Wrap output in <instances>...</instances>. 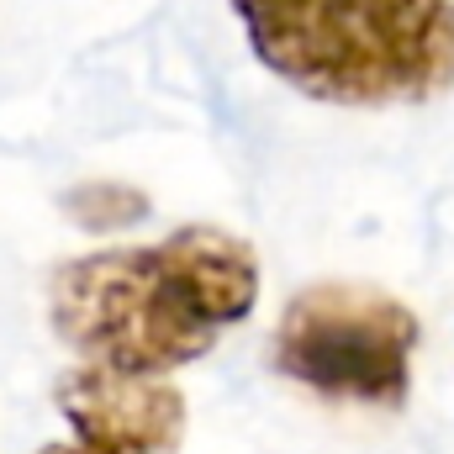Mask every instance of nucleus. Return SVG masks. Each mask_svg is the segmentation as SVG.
<instances>
[{
    "label": "nucleus",
    "instance_id": "nucleus-1",
    "mask_svg": "<svg viewBox=\"0 0 454 454\" xmlns=\"http://www.w3.org/2000/svg\"><path fill=\"white\" fill-rule=\"evenodd\" d=\"M259 301V259L227 227H175L159 243L69 259L53 286V333L80 364L164 380L212 354Z\"/></svg>",
    "mask_w": 454,
    "mask_h": 454
},
{
    "label": "nucleus",
    "instance_id": "nucleus-2",
    "mask_svg": "<svg viewBox=\"0 0 454 454\" xmlns=\"http://www.w3.org/2000/svg\"><path fill=\"white\" fill-rule=\"evenodd\" d=\"M254 59L328 106H423L454 85V0H232Z\"/></svg>",
    "mask_w": 454,
    "mask_h": 454
},
{
    "label": "nucleus",
    "instance_id": "nucleus-3",
    "mask_svg": "<svg viewBox=\"0 0 454 454\" xmlns=\"http://www.w3.org/2000/svg\"><path fill=\"white\" fill-rule=\"evenodd\" d=\"M418 317L359 280H323L286 301L270 364L343 407H402L412 391Z\"/></svg>",
    "mask_w": 454,
    "mask_h": 454
},
{
    "label": "nucleus",
    "instance_id": "nucleus-4",
    "mask_svg": "<svg viewBox=\"0 0 454 454\" xmlns=\"http://www.w3.org/2000/svg\"><path fill=\"white\" fill-rule=\"evenodd\" d=\"M53 396L74 439L37 454H175L185 439V396L169 380H132L74 364Z\"/></svg>",
    "mask_w": 454,
    "mask_h": 454
}]
</instances>
